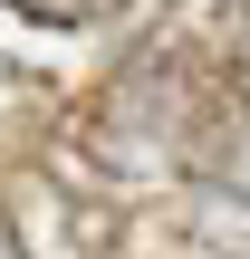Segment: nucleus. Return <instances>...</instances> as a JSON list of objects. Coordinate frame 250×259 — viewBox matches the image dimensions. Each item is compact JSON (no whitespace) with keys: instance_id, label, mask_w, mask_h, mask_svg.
Masks as SVG:
<instances>
[{"instance_id":"f257e3e1","label":"nucleus","mask_w":250,"mask_h":259,"mask_svg":"<svg viewBox=\"0 0 250 259\" xmlns=\"http://www.w3.org/2000/svg\"><path fill=\"white\" fill-rule=\"evenodd\" d=\"M125 0H19V19H48V29H96V19H116Z\"/></svg>"}]
</instances>
